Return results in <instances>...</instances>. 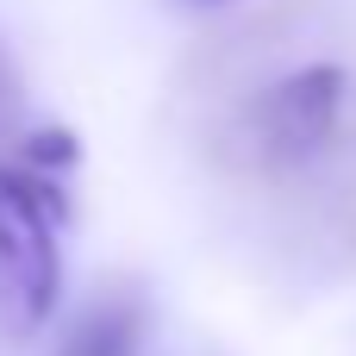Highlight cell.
Instances as JSON below:
<instances>
[{
	"label": "cell",
	"instance_id": "1",
	"mask_svg": "<svg viewBox=\"0 0 356 356\" xmlns=\"http://www.w3.org/2000/svg\"><path fill=\"white\" fill-rule=\"evenodd\" d=\"M63 294V244H56V188L19 163H0V319L13 332H38Z\"/></svg>",
	"mask_w": 356,
	"mask_h": 356
},
{
	"label": "cell",
	"instance_id": "2",
	"mask_svg": "<svg viewBox=\"0 0 356 356\" xmlns=\"http://www.w3.org/2000/svg\"><path fill=\"white\" fill-rule=\"evenodd\" d=\"M344 119H350L344 63H300L244 106V138L263 169H307L338 144Z\"/></svg>",
	"mask_w": 356,
	"mask_h": 356
},
{
	"label": "cell",
	"instance_id": "3",
	"mask_svg": "<svg viewBox=\"0 0 356 356\" xmlns=\"http://www.w3.org/2000/svg\"><path fill=\"white\" fill-rule=\"evenodd\" d=\"M144 332H150L144 300L113 294V300L88 307V313H81V319L63 332L56 356H138V350H144Z\"/></svg>",
	"mask_w": 356,
	"mask_h": 356
},
{
	"label": "cell",
	"instance_id": "4",
	"mask_svg": "<svg viewBox=\"0 0 356 356\" xmlns=\"http://www.w3.org/2000/svg\"><path fill=\"white\" fill-rule=\"evenodd\" d=\"M0 113H13V75H6V63H0Z\"/></svg>",
	"mask_w": 356,
	"mask_h": 356
},
{
	"label": "cell",
	"instance_id": "5",
	"mask_svg": "<svg viewBox=\"0 0 356 356\" xmlns=\"http://www.w3.org/2000/svg\"><path fill=\"white\" fill-rule=\"evenodd\" d=\"M181 6H194V13H207V6H238V0H181Z\"/></svg>",
	"mask_w": 356,
	"mask_h": 356
}]
</instances>
